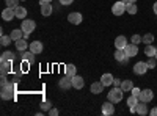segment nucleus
<instances>
[{
	"instance_id": "4",
	"label": "nucleus",
	"mask_w": 157,
	"mask_h": 116,
	"mask_svg": "<svg viewBox=\"0 0 157 116\" xmlns=\"http://www.w3.org/2000/svg\"><path fill=\"white\" fill-rule=\"evenodd\" d=\"M112 13L115 16H123L126 13V5L123 3V0H120V2H115L113 6H112Z\"/></svg>"
},
{
	"instance_id": "40",
	"label": "nucleus",
	"mask_w": 157,
	"mask_h": 116,
	"mask_svg": "<svg viewBox=\"0 0 157 116\" xmlns=\"http://www.w3.org/2000/svg\"><path fill=\"white\" fill-rule=\"evenodd\" d=\"M47 114H50V116H57V114H58V110H57V108H50V110L47 111Z\"/></svg>"
},
{
	"instance_id": "24",
	"label": "nucleus",
	"mask_w": 157,
	"mask_h": 116,
	"mask_svg": "<svg viewBox=\"0 0 157 116\" xmlns=\"http://www.w3.org/2000/svg\"><path fill=\"white\" fill-rule=\"evenodd\" d=\"M22 61H30V63H33V61H35V54L32 52V50H24V52H22Z\"/></svg>"
},
{
	"instance_id": "6",
	"label": "nucleus",
	"mask_w": 157,
	"mask_h": 116,
	"mask_svg": "<svg viewBox=\"0 0 157 116\" xmlns=\"http://www.w3.org/2000/svg\"><path fill=\"white\" fill-rule=\"evenodd\" d=\"M138 99L141 100V102H146V104H149V102L154 99V93H152V89H141V93H140V96H138Z\"/></svg>"
},
{
	"instance_id": "46",
	"label": "nucleus",
	"mask_w": 157,
	"mask_h": 116,
	"mask_svg": "<svg viewBox=\"0 0 157 116\" xmlns=\"http://www.w3.org/2000/svg\"><path fill=\"white\" fill-rule=\"evenodd\" d=\"M129 2H130V3H137V0H129Z\"/></svg>"
},
{
	"instance_id": "26",
	"label": "nucleus",
	"mask_w": 157,
	"mask_h": 116,
	"mask_svg": "<svg viewBox=\"0 0 157 116\" xmlns=\"http://www.w3.org/2000/svg\"><path fill=\"white\" fill-rule=\"evenodd\" d=\"M155 52H157V49L152 46V44H148L146 47H145V55L149 58V57H155Z\"/></svg>"
},
{
	"instance_id": "18",
	"label": "nucleus",
	"mask_w": 157,
	"mask_h": 116,
	"mask_svg": "<svg viewBox=\"0 0 157 116\" xmlns=\"http://www.w3.org/2000/svg\"><path fill=\"white\" fill-rule=\"evenodd\" d=\"M11 66H13V61H10V60H3V61H0V72L6 75V74L11 71Z\"/></svg>"
},
{
	"instance_id": "5",
	"label": "nucleus",
	"mask_w": 157,
	"mask_h": 116,
	"mask_svg": "<svg viewBox=\"0 0 157 116\" xmlns=\"http://www.w3.org/2000/svg\"><path fill=\"white\" fill-rule=\"evenodd\" d=\"M134 72H135L137 75H145V74L148 72V64H146V61H137V63L134 64Z\"/></svg>"
},
{
	"instance_id": "25",
	"label": "nucleus",
	"mask_w": 157,
	"mask_h": 116,
	"mask_svg": "<svg viewBox=\"0 0 157 116\" xmlns=\"http://www.w3.org/2000/svg\"><path fill=\"white\" fill-rule=\"evenodd\" d=\"M64 74L69 75V77H74L77 74V68L74 64H66V66H64Z\"/></svg>"
},
{
	"instance_id": "28",
	"label": "nucleus",
	"mask_w": 157,
	"mask_h": 116,
	"mask_svg": "<svg viewBox=\"0 0 157 116\" xmlns=\"http://www.w3.org/2000/svg\"><path fill=\"white\" fill-rule=\"evenodd\" d=\"M141 43L146 44V46H148V44H152V43H154V35H152V33L143 35V36H141Z\"/></svg>"
},
{
	"instance_id": "16",
	"label": "nucleus",
	"mask_w": 157,
	"mask_h": 116,
	"mask_svg": "<svg viewBox=\"0 0 157 116\" xmlns=\"http://www.w3.org/2000/svg\"><path fill=\"white\" fill-rule=\"evenodd\" d=\"M83 85H85L83 77H80V75H77V74H75V75L72 77V88H75V89H82Z\"/></svg>"
},
{
	"instance_id": "9",
	"label": "nucleus",
	"mask_w": 157,
	"mask_h": 116,
	"mask_svg": "<svg viewBox=\"0 0 157 116\" xmlns=\"http://www.w3.org/2000/svg\"><path fill=\"white\" fill-rule=\"evenodd\" d=\"M102 114H105V116L115 114V105H113V102L107 100L105 104H102Z\"/></svg>"
},
{
	"instance_id": "41",
	"label": "nucleus",
	"mask_w": 157,
	"mask_h": 116,
	"mask_svg": "<svg viewBox=\"0 0 157 116\" xmlns=\"http://www.w3.org/2000/svg\"><path fill=\"white\" fill-rule=\"evenodd\" d=\"M6 83H8V80H6V75H5V74H2V79H0V85L3 86V85H6Z\"/></svg>"
},
{
	"instance_id": "20",
	"label": "nucleus",
	"mask_w": 157,
	"mask_h": 116,
	"mask_svg": "<svg viewBox=\"0 0 157 116\" xmlns=\"http://www.w3.org/2000/svg\"><path fill=\"white\" fill-rule=\"evenodd\" d=\"M14 44H16V49L19 50V52H24V50H27V49L30 47L24 38H21V39H17V41H14Z\"/></svg>"
},
{
	"instance_id": "31",
	"label": "nucleus",
	"mask_w": 157,
	"mask_h": 116,
	"mask_svg": "<svg viewBox=\"0 0 157 116\" xmlns=\"http://www.w3.org/2000/svg\"><path fill=\"white\" fill-rule=\"evenodd\" d=\"M3 60H10V61H13V60H14V54L10 52V50H8V52H3L2 55H0V61H3Z\"/></svg>"
},
{
	"instance_id": "22",
	"label": "nucleus",
	"mask_w": 157,
	"mask_h": 116,
	"mask_svg": "<svg viewBox=\"0 0 157 116\" xmlns=\"http://www.w3.org/2000/svg\"><path fill=\"white\" fill-rule=\"evenodd\" d=\"M10 36H11L13 41H17V39H21V38H24V30L22 28H14L10 33Z\"/></svg>"
},
{
	"instance_id": "12",
	"label": "nucleus",
	"mask_w": 157,
	"mask_h": 116,
	"mask_svg": "<svg viewBox=\"0 0 157 116\" xmlns=\"http://www.w3.org/2000/svg\"><path fill=\"white\" fill-rule=\"evenodd\" d=\"M135 113L140 114V116H146L148 114V104L146 102H138V104L135 105Z\"/></svg>"
},
{
	"instance_id": "10",
	"label": "nucleus",
	"mask_w": 157,
	"mask_h": 116,
	"mask_svg": "<svg viewBox=\"0 0 157 116\" xmlns=\"http://www.w3.org/2000/svg\"><path fill=\"white\" fill-rule=\"evenodd\" d=\"M2 17H3V21H13V19L16 17V9L6 6V8L2 11Z\"/></svg>"
},
{
	"instance_id": "8",
	"label": "nucleus",
	"mask_w": 157,
	"mask_h": 116,
	"mask_svg": "<svg viewBox=\"0 0 157 116\" xmlns=\"http://www.w3.org/2000/svg\"><path fill=\"white\" fill-rule=\"evenodd\" d=\"M39 6H41V14L44 17H49L52 14V5H50V2H41V0H39Z\"/></svg>"
},
{
	"instance_id": "7",
	"label": "nucleus",
	"mask_w": 157,
	"mask_h": 116,
	"mask_svg": "<svg viewBox=\"0 0 157 116\" xmlns=\"http://www.w3.org/2000/svg\"><path fill=\"white\" fill-rule=\"evenodd\" d=\"M129 58H130V57L126 54L124 49H116V52H115V60H116V61H120V63H127Z\"/></svg>"
},
{
	"instance_id": "36",
	"label": "nucleus",
	"mask_w": 157,
	"mask_h": 116,
	"mask_svg": "<svg viewBox=\"0 0 157 116\" xmlns=\"http://www.w3.org/2000/svg\"><path fill=\"white\" fill-rule=\"evenodd\" d=\"M130 43H134V44L138 46V44L141 43V36H140V35H134V36H132V39H130Z\"/></svg>"
},
{
	"instance_id": "27",
	"label": "nucleus",
	"mask_w": 157,
	"mask_h": 116,
	"mask_svg": "<svg viewBox=\"0 0 157 116\" xmlns=\"http://www.w3.org/2000/svg\"><path fill=\"white\" fill-rule=\"evenodd\" d=\"M121 88H123V91H124V93H129L130 89L134 88L132 80H123V82H121Z\"/></svg>"
},
{
	"instance_id": "21",
	"label": "nucleus",
	"mask_w": 157,
	"mask_h": 116,
	"mask_svg": "<svg viewBox=\"0 0 157 116\" xmlns=\"http://www.w3.org/2000/svg\"><path fill=\"white\" fill-rule=\"evenodd\" d=\"M113 80H115V77H113L112 74H102V77H101V82L105 85V86L113 85Z\"/></svg>"
},
{
	"instance_id": "11",
	"label": "nucleus",
	"mask_w": 157,
	"mask_h": 116,
	"mask_svg": "<svg viewBox=\"0 0 157 116\" xmlns=\"http://www.w3.org/2000/svg\"><path fill=\"white\" fill-rule=\"evenodd\" d=\"M58 86H60L61 89H69V88H72V77L66 75V77H63V79H60Z\"/></svg>"
},
{
	"instance_id": "39",
	"label": "nucleus",
	"mask_w": 157,
	"mask_h": 116,
	"mask_svg": "<svg viewBox=\"0 0 157 116\" xmlns=\"http://www.w3.org/2000/svg\"><path fill=\"white\" fill-rule=\"evenodd\" d=\"M58 2H60L63 6H68V5H72V2H74V0H58Z\"/></svg>"
},
{
	"instance_id": "2",
	"label": "nucleus",
	"mask_w": 157,
	"mask_h": 116,
	"mask_svg": "<svg viewBox=\"0 0 157 116\" xmlns=\"http://www.w3.org/2000/svg\"><path fill=\"white\" fill-rule=\"evenodd\" d=\"M14 93H16V83H6L2 86V89H0V96H2L3 100H10L14 97Z\"/></svg>"
},
{
	"instance_id": "34",
	"label": "nucleus",
	"mask_w": 157,
	"mask_h": 116,
	"mask_svg": "<svg viewBox=\"0 0 157 116\" xmlns=\"http://www.w3.org/2000/svg\"><path fill=\"white\" fill-rule=\"evenodd\" d=\"M6 6H10V8H17V6H19V0H6Z\"/></svg>"
},
{
	"instance_id": "42",
	"label": "nucleus",
	"mask_w": 157,
	"mask_h": 116,
	"mask_svg": "<svg viewBox=\"0 0 157 116\" xmlns=\"http://www.w3.org/2000/svg\"><path fill=\"white\" fill-rule=\"evenodd\" d=\"M121 82H123V80H120V79H115V80H113V86H121Z\"/></svg>"
},
{
	"instance_id": "49",
	"label": "nucleus",
	"mask_w": 157,
	"mask_h": 116,
	"mask_svg": "<svg viewBox=\"0 0 157 116\" xmlns=\"http://www.w3.org/2000/svg\"><path fill=\"white\" fill-rule=\"evenodd\" d=\"M22 2H25V0H22Z\"/></svg>"
},
{
	"instance_id": "35",
	"label": "nucleus",
	"mask_w": 157,
	"mask_h": 116,
	"mask_svg": "<svg viewBox=\"0 0 157 116\" xmlns=\"http://www.w3.org/2000/svg\"><path fill=\"white\" fill-rule=\"evenodd\" d=\"M50 107H52V105H50V102H49V100H44L43 104H41V110H43V111H49Z\"/></svg>"
},
{
	"instance_id": "3",
	"label": "nucleus",
	"mask_w": 157,
	"mask_h": 116,
	"mask_svg": "<svg viewBox=\"0 0 157 116\" xmlns=\"http://www.w3.org/2000/svg\"><path fill=\"white\" fill-rule=\"evenodd\" d=\"M21 28L24 30V33H29V35H30V33L35 32V28H36V22L32 21V19H24Z\"/></svg>"
},
{
	"instance_id": "14",
	"label": "nucleus",
	"mask_w": 157,
	"mask_h": 116,
	"mask_svg": "<svg viewBox=\"0 0 157 116\" xmlns=\"http://www.w3.org/2000/svg\"><path fill=\"white\" fill-rule=\"evenodd\" d=\"M68 21L71 24H74V25H78V24H82V14H80V13H77V11L69 13V14H68Z\"/></svg>"
},
{
	"instance_id": "17",
	"label": "nucleus",
	"mask_w": 157,
	"mask_h": 116,
	"mask_svg": "<svg viewBox=\"0 0 157 116\" xmlns=\"http://www.w3.org/2000/svg\"><path fill=\"white\" fill-rule=\"evenodd\" d=\"M104 86H105V85H104L101 80L99 82H94V83H91V86H90V89H91V93H93V94H101L102 91H104Z\"/></svg>"
},
{
	"instance_id": "43",
	"label": "nucleus",
	"mask_w": 157,
	"mask_h": 116,
	"mask_svg": "<svg viewBox=\"0 0 157 116\" xmlns=\"http://www.w3.org/2000/svg\"><path fill=\"white\" fill-rule=\"evenodd\" d=\"M149 114H151V116H157V107H154V108L149 111Z\"/></svg>"
},
{
	"instance_id": "33",
	"label": "nucleus",
	"mask_w": 157,
	"mask_h": 116,
	"mask_svg": "<svg viewBox=\"0 0 157 116\" xmlns=\"http://www.w3.org/2000/svg\"><path fill=\"white\" fill-rule=\"evenodd\" d=\"M146 64H148V69H154V68L157 66V60H155V57H149L148 61H146Z\"/></svg>"
},
{
	"instance_id": "47",
	"label": "nucleus",
	"mask_w": 157,
	"mask_h": 116,
	"mask_svg": "<svg viewBox=\"0 0 157 116\" xmlns=\"http://www.w3.org/2000/svg\"><path fill=\"white\" fill-rule=\"evenodd\" d=\"M41 2H52V0H41Z\"/></svg>"
},
{
	"instance_id": "30",
	"label": "nucleus",
	"mask_w": 157,
	"mask_h": 116,
	"mask_svg": "<svg viewBox=\"0 0 157 116\" xmlns=\"http://www.w3.org/2000/svg\"><path fill=\"white\" fill-rule=\"evenodd\" d=\"M137 11H138V8H137L135 3H129V5H126V13H129V14H137Z\"/></svg>"
},
{
	"instance_id": "1",
	"label": "nucleus",
	"mask_w": 157,
	"mask_h": 116,
	"mask_svg": "<svg viewBox=\"0 0 157 116\" xmlns=\"http://www.w3.org/2000/svg\"><path fill=\"white\" fill-rule=\"evenodd\" d=\"M123 97H124V91H123L121 86H113L110 89V93L107 94V99L110 102H113V104H120L123 100Z\"/></svg>"
},
{
	"instance_id": "23",
	"label": "nucleus",
	"mask_w": 157,
	"mask_h": 116,
	"mask_svg": "<svg viewBox=\"0 0 157 116\" xmlns=\"http://www.w3.org/2000/svg\"><path fill=\"white\" fill-rule=\"evenodd\" d=\"M16 9V17H19L21 21H24L25 17H27V8H24V6H17V8H14Z\"/></svg>"
},
{
	"instance_id": "32",
	"label": "nucleus",
	"mask_w": 157,
	"mask_h": 116,
	"mask_svg": "<svg viewBox=\"0 0 157 116\" xmlns=\"http://www.w3.org/2000/svg\"><path fill=\"white\" fill-rule=\"evenodd\" d=\"M11 41H13L11 36H6V35H2V36H0V44H2V46H10Z\"/></svg>"
},
{
	"instance_id": "13",
	"label": "nucleus",
	"mask_w": 157,
	"mask_h": 116,
	"mask_svg": "<svg viewBox=\"0 0 157 116\" xmlns=\"http://www.w3.org/2000/svg\"><path fill=\"white\" fill-rule=\"evenodd\" d=\"M32 52L35 54V55H39L44 50V47H43V43L41 41H33V43H30V47H29Z\"/></svg>"
},
{
	"instance_id": "48",
	"label": "nucleus",
	"mask_w": 157,
	"mask_h": 116,
	"mask_svg": "<svg viewBox=\"0 0 157 116\" xmlns=\"http://www.w3.org/2000/svg\"><path fill=\"white\" fill-rule=\"evenodd\" d=\"M155 60H157V52H155Z\"/></svg>"
},
{
	"instance_id": "19",
	"label": "nucleus",
	"mask_w": 157,
	"mask_h": 116,
	"mask_svg": "<svg viewBox=\"0 0 157 116\" xmlns=\"http://www.w3.org/2000/svg\"><path fill=\"white\" fill-rule=\"evenodd\" d=\"M126 54L129 55V57H135L137 54H138V46L137 44H134V43H130V44H127L126 46Z\"/></svg>"
},
{
	"instance_id": "44",
	"label": "nucleus",
	"mask_w": 157,
	"mask_h": 116,
	"mask_svg": "<svg viewBox=\"0 0 157 116\" xmlns=\"http://www.w3.org/2000/svg\"><path fill=\"white\" fill-rule=\"evenodd\" d=\"M152 11H154V13H155V14H157V2H155V3L152 5Z\"/></svg>"
},
{
	"instance_id": "29",
	"label": "nucleus",
	"mask_w": 157,
	"mask_h": 116,
	"mask_svg": "<svg viewBox=\"0 0 157 116\" xmlns=\"http://www.w3.org/2000/svg\"><path fill=\"white\" fill-rule=\"evenodd\" d=\"M126 102H127V105H129V107H135V105L138 104V102H140V99H138L137 96H134V94H132L130 97H127V100H126Z\"/></svg>"
},
{
	"instance_id": "45",
	"label": "nucleus",
	"mask_w": 157,
	"mask_h": 116,
	"mask_svg": "<svg viewBox=\"0 0 157 116\" xmlns=\"http://www.w3.org/2000/svg\"><path fill=\"white\" fill-rule=\"evenodd\" d=\"M123 3H124V5H129L130 2H129V0H123Z\"/></svg>"
},
{
	"instance_id": "38",
	"label": "nucleus",
	"mask_w": 157,
	"mask_h": 116,
	"mask_svg": "<svg viewBox=\"0 0 157 116\" xmlns=\"http://www.w3.org/2000/svg\"><path fill=\"white\" fill-rule=\"evenodd\" d=\"M130 93H132L134 96H137V97H138V96H140V93H141V89H140V88H137V86H134L132 89H130Z\"/></svg>"
},
{
	"instance_id": "37",
	"label": "nucleus",
	"mask_w": 157,
	"mask_h": 116,
	"mask_svg": "<svg viewBox=\"0 0 157 116\" xmlns=\"http://www.w3.org/2000/svg\"><path fill=\"white\" fill-rule=\"evenodd\" d=\"M29 64H32L30 61H24V63H21V69L24 71V72H27V69H29Z\"/></svg>"
},
{
	"instance_id": "15",
	"label": "nucleus",
	"mask_w": 157,
	"mask_h": 116,
	"mask_svg": "<svg viewBox=\"0 0 157 116\" xmlns=\"http://www.w3.org/2000/svg\"><path fill=\"white\" fill-rule=\"evenodd\" d=\"M126 46H127V38L124 35H120L115 38V47L116 49H126Z\"/></svg>"
}]
</instances>
